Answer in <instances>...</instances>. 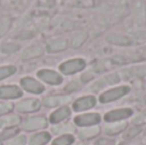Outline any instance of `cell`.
<instances>
[{"mask_svg": "<svg viewBox=\"0 0 146 145\" xmlns=\"http://www.w3.org/2000/svg\"><path fill=\"white\" fill-rule=\"evenodd\" d=\"M110 43H114V44H118V45H127V44H131V40L127 37H123V36H111V37L108 39Z\"/></svg>", "mask_w": 146, "mask_h": 145, "instance_id": "21", "label": "cell"}, {"mask_svg": "<svg viewBox=\"0 0 146 145\" xmlns=\"http://www.w3.org/2000/svg\"><path fill=\"white\" fill-rule=\"evenodd\" d=\"M128 91H129V89L127 86H119V87H115V89H111V90H109V91L104 92V94L101 95L100 102L101 103H108V102H111V100L119 99L121 96L126 95Z\"/></svg>", "mask_w": 146, "mask_h": 145, "instance_id": "2", "label": "cell"}, {"mask_svg": "<svg viewBox=\"0 0 146 145\" xmlns=\"http://www.w3.org/2000/svg\"><path fill=\"white\" fill-rule=\"evenodd\" d=\"M17 132H18V128L8 127V128H5L1 134H0V139H8V138H10V136H14Z\"/></svg>", "mask_w": 146, "mask_h": 145, "instance_id": "23", "label": "cell"}, {"mask_svg": "<svg viewBox=\"0 0 146 145\" xmlns=\"http://www.w3.org/2000/svg\"><path fill=\"white\" fill-rule=\"evenodd\" d=\"M19 96H22V90L18 86L9 85V86L0 87V98L1 99H15Z\"/></svg>", "mask_w": 146, "mask_h": 145, "instance_id": "6", "label": "cell"}, {"mask_svg": "<svg viewBox=\"0 0 146 145\" xmlns=\"http://www.w3.org/2000/svg\"><path fill=\"white\" fill-rule=\"evenodd\" d=\"M73 136L71 135H64V136H60V138H58V139H55L54 140V143L53 145H71L73 143Z\"/></svg>", "mask_w": 146, "mask_h": 145, "instance_id": "18", "label": "cell"}, {"mask_svg": "<svg viewBox=\"0 0 146 145\" xmlns=\"http://www.w3.org/2000/svg\"><path fill=\"white\" fill-rule=\"evenodd\" d=\"M111 141H105V140H100L96 143V145H110Z\"/></svg>", "mask_w": 146, "mask_h": 145, "instance_id": "30", "label": "cell"}, {"mask_svg": "<svg viewBox=\"0 0 146 145\" xmlns=\"http://www.w3.org/2000/svg\"><path fill=\"white\" fill-rule=\"evenodd\" d=\"M48 122L44 117H31L27 118V120L23 122L22 127L23 130H27V131H32V130H38V128H44L46 127Z\"/></svg>", "mask_w": 146, "mask_h": 145, "instance_id": "3", "label": "cell"}, {"mask_svg": "<svg viewBox=\"0 0 146 145\" xmlns=\"http://www.w3.org/2000/svg\"><path fill=\"white\" fill-rule=\"evenodd\" d=\"M132 116V109H117L111 110V112L105 114V121L108 122H114V121H119L123 118H128Z\"/></svg>", "mask_w": 146, "mask_h": 145, "instance_id": "8", "label": "cell"}, {"mask_svg": "<svg viewBox=\"0 0 146 145\" xmlns=\"http://www.w3.org/2000/svg\"><path fill=\"white\" fill-rule=\"evenodd\" d=\"M9 27H10V19L8 17H3L1 19H0V37L7 33Z\"/></svg>", "mask_w": 146, "mask_h": 145, "instance_id": "20", "label": "cell"}, {"mask_svg": "<svg viewBox=\"0 0 146 145\" xmlns=\"http://www.w3.org/2000/svg\"><path fill=\"white\" fill-rule=\"evenodd\" d=\"M74 122L78 126H92L100 122V116L98 113H88V114H82L74 118Z\"/></svg>", "mask_w": 146, "mask_h": 145, "instance_id": "5", "label": "cell"}, {"mask_svg": "<svg viewBox=\"0 0 146 145\" xmlns=\"http://www.w3.org/2000/svg\"><path fill=\"white\" fill-rule=\"evenodd\" d=\"M66 48H67L66 40H55V41H51L48 45L49 51H60V50H64Z\"/></svg>", "mask_w": 146, "mask_h": 145, "instance_id": "16", "label": "cell"}, {"mask_svg": "<svg viewBox=\"0 0 146 145\" xmlns=\"http://www.w3.org/2000/svg\"><path fill=\"white\" fill-rule=\"evenodd\" d=\"M0 145H1V143H0Z\"/></svg>", "mask_w": 146, "mask_h": 145, "instance_id": "31", "label": "cell"}, {"mask_svg": "<svg viewBox=\"0 0 146 145\" xmlns=\"http://www.w3.org/2000/svg\"><path fill=\"white\" fill-rule=\"evenodd\" d=\"M13 109V105L10 103H0V116L9 113Z\"/></svg>", "mask_w": 146, "mask_h": 145, "instance_id": "25", "label": "cell"}, {"mask_svg": "<svg viewBox=\"0 0 146 145\" xmlns=\"http://www.w3.org/2000/svg\"><path fill=\"white\" fill-rule=\"evenodd\" d=\"M21 122L19 117L15 114H10V116H5V117L0 118V128H8V127H13L17 126Z\"/></svg>", "mask_w": 146, "mask_h": 145, "instance_id": "11", "label": "cell"}, {"mask_svg": "<svg viewBox=\"0 0 146 145\" xmlns=\"http://www.w3.org/2000/svg\"><path fill=\"white\" fill-rule=\"evenodd\" d=\"M40 55H42V49L40 46H31V48H27L22 53L23 59H32V58H37Z\"/></svg>", "mask_w": 146, "mask_h": 145, "instance_id": "13", "label": "cell"}, {"mask_svg": "<svg viewBox=\"0 0 146 145\" xmlns=\"http://www.w3.org/2000/svg\"><path fill=\"white\" fill-rule=\"evenodd\" d=\"M37 76L40 77L42 81L48 82L51 85H59L62 82V76L58 74L56 72L50 71V69H41L37 72Z\"/></svg>", "mask_w": 146, "mask_h": 145, "instance_id": "4", "label": "cell"}, {"mask_svg": "<svg viewBox=\"0 0 146 145\" xmlns=\"http://www.w3.org/2000/svg\"><path fill=\"white\" fill-rule=\"evenodd\" d=\"M99 132L98 127H90V128H85L80 132V138L81 139H91L94 136H96Z\"/></svg>", "mask_w": 146, "mask_h": 145, "instance_id": "17", "label": "cell"}, {"mask_svg": "<svg viewBox=\"0 0 146 145\" xmlns=\"http://www.w3.org/2000/svg\"><path fill=\"white\" fill-rule=\"evenodd\" d=\"M18 49H19V45H17V44H3L1 45V51L5 54L8 53H14V51H17Z\"/></svg>", "mask_w": 146, "mask_h": 145, "instance_id": "22", "label": "cell"}, {"mask_svg": "<svg viewBox=\"0 0 146 145\" xmlns=\"http://www.w3.org/2000/svg\"><path fill=\"white\" fill-rule=\"evenodd\" d=\"M69 100L68 96H49L44 100L45 105L48 107H56V105H60V104H64Z\"/></svg>", "mask_w": 146, "mask_h": 145, "instance_id": "15", "label": "cell"}, {"mask_svg": "<svg viewBox=\"0 0 146 145\" xmlns=\"http://www.w3.org/2000/svg\"><path fill=\"white\" fill-rule=\"evenodd\" d=\"M126 127V125H123V123H121V125H118V126H114L113 128H106V132L108 134H110V135H114V134H117V132H119V131H122L123 128Z\"/></svg>", "mask_w": 146, "mask_h": 145, "instance_id": "26", "label": "cell"}, {"mask_svg": "<svg viewBox=\"0 0 146 145\" xmlns=\"http://www.w3.org/2000/svg\"><path fill=\"white\" fill-rule=\"evenodd\" d=\"M140 132V128H137V127H133V128H131V130L128 131V132L124 135V139H131V138H133L136 134H139Z\"/></svg>", "mask_w": 146, "mask_h": 145, "instance_id": "27", "label": "cell"}, {"mask_svg": "<svg viewBox=\"0 0 146 145\" xmlns=\"http://www.w3.org/2000/svg\"><path fill=\"white\" fill-rule=\"evenodd\" d=\"M25 144H26V136L19 135V136H17V138L12 139L10 141H8L7 145H25Z\"/></svg>", "mask_w": 146, "mask_h": 145, "instance_id": "24", "label": "cell"}, {"mask_svg": "<svg viewBox=\"0 0 146 145\" xmlns=\"http://www.w3.org/2000/svg\"><path fill=\"white\" fill-rule=\"evenodd\" d=\"M38 108H40V102L36 99H27L17 104L18 112H33V110H37Z\"/></svg>", "mask_w": 146, "mask_h": 145, "instance_id": "9", "label": "cell"}, {"mask_svg": "<svg viewBox=\"0 0 146 145\" xmlns=\"http://www.w3.org/2000/svg\"><path fill=\"white\" fill-rule=\"evenodd\" d=\"M74 89H77V84H76V82H72V84H69L68 86L66 87L67 91H71V90H74Z\"/></svg>", "mask_w": 146, "mask_h": 145, "instance_id": "29", "label": "cell"}, {"mask_svg": "<svg viewBox=\"0 0 146 145\" xmlns=\"http://www.w3.org/2000/svg\"><path fill=\"white\" fill-rule=\"evenodd\" d=\"M21 84H22L23 89L27 90V91H30V92H33V94H40V92L44 91L42 85H41L40 82H37L36 80L30 78V77H25V78H22Z\"/></svg>", "mask_w": 146, "mask_h": 145, "instance_id": "7", "label": "cell"}, {"mask_svg": "<svg viewBox=\"0 0 146 145\" xmlns=\"http://www.w3.org/2000/svg\"><path fill=\"white\" fill-rule=\"evenodd\" d=\"M96 103V99L94 96H85V98H81L78 99L77 102L73 104V108L74 110H85V109H88V108H92Z\"/></svg>", "mask_w": 146, "mask_h": 145, "instance_id": "10", "label": "cell"}, {"mask_svg": "<svg viewBox=\"0 0 146 145\" xmlns=\"http://www.w3.org/2000/svg\"><path fill=\"white\" fill-rule=\"evenodd\" d=\"M86 66L85 61L83 59H72V61L64 62L60 66V71L66 74H71V73H76V72L83 69Z\"/></svg>", "mask_w": 146, "mask_h": 145, "instance_id": "1", "label": "cell"}, {"mask_svg": "<svg viewBox=\"0 0 146 145\" xmlns=\"http://www.w3.org/2000/svg\"><path fill=\"white\" fill-rule=\"evenodd\" d=\"M50 140V134L48 132H40V134H36L31 138L30 140V145H44L46 144L48 141Z\"/></svg>", "mask_w": 146, "mask_h": 145, "instance_id": "14", "label": "cell"}, {"mask_svg": "<svg viewBox=\"0 0 146 145\" xmlns=\"http://www.w3.org/2000/svg\"><path fill=\"white\" fill-rule=\"evenodd\" d=\"M72 130H73L72 126H62V127H54L53 128L54 132H58V134L64 132V131H72Z\"/></svg>", "mask_w": 146, "mask_h": 145, "instance_id": "28", "label": "cell"}, {"mask_svg": "<svg viewBox=\"0 0 146 145\" xmlns=\"http://www.w3.org/2000/svg\"><path fill=\"white\" fill-rule=\"evenodd\" d=\"M69 113H71V110H69L67 107L60 108V109L55 110V112H54L53 114L50 116V122H51V123H58V122H60V121H63L64 118L68 117Z\"/></svg>", "mask_w": 146, "mask_h": 145, "instance_id": "12", "label": "cell"}, {"mask_svg": "<svg viewBox=\"0 0 146 145\" xmlns=\"http://www.w3.org/2000/svg\"><path fill=\"white\" fill-rule=\"evenodd\" d=\"M15 72V67L13 66H7V67H0V80L7 78V77L12 76Z\"/></svg>", "mask_w": 146, "mask_h": 145, "instance_id": "19", "label": "cell"}]
</instances>
